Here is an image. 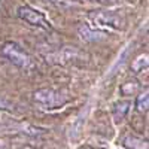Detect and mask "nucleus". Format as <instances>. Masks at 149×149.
Here are the masks:
<instances>
[{
  "mask_svg": "<svg viewBox=\"0 0 149 149\" xmlns=\"http://www.w3.org/2000/svg\"><path fill=\"white\" fill-rule=\"evenodd\" d=\"M18 17L26 21L27 24H30V26L33 27H39V29H43V30H52V26L49 24V21L43 17L42 12L33 9L31 6L29 5H24V6H19L18 8Z\"/></svg>",
  "mask_w": 149,
  "mask_h": 149,
  "instance_id": "nucleus-4",
  "label": "nucleus"
},
{
  "mask_svg": "<svg viewBox=\"0 0 149 149\" xmlns=\"http://www.w3.org/2000/svg\"><path fill=\"white\" fill-rule=\"evenodd\" d=\"M5 131H9V133H19V134H24V136H30V137H37L43 133H46L45 128H40V127H36V125H31V124H27V122H8L6 127H2Z\"/></svg>",
  "mask_w": 149,
  "mask_h": 149,
  "instance_id": "nucleus-6",
  "label": "nucleus"
},
{
  "mask_svg": "<svg viewBox=\"0 0 149 149\" xmlns=\"http://www.w3.org/2000/svg\"><path fill=\"white\" fill-rule=\"evenodd\" d=\"M15 109V104L12 103L10 100H8L6 97L0 95V110H14Z\"/></svg>",
  "mask_w": 149,
  "mask_h": 149,
  "instance_id": "nucleus-15",
  "label": "nucleus"
},
{
  "mask_svg": "<svg viewBox=\"0 0 149 149\" xmlns=\"http://www.w3.org/2000/svg\"><path fill=\"white\" fill-rule=\"evenodd\" d=\"M149 107V94H148V90L145 93H140L136 98V109L139 112H146Z\"/></svg>",
  "mask_w": 149,
  "mask_h": 149,
  "instance_id": "nucleus-10",
  "label": "nucleus"
},
{
  "mask_svg": "<svg viewBox=\"0 0 149 149\" xmlns=\"http://www.w3.org/2000/svg\"><path fill=\"white\" fill-rule=\"evenodd\" d=\"M78 34L79 37L84 40V42H90V43H95V42H102V40H106L109 37V33L107 31H103V30H94L91 29L88 24H81L78 27Z\"/></svg>",
  "mask_w": 149,
  "mask_h": 149,
  "instance_id": "nucleus-7",
  "label": "nucleus"
},
{
  "mask_svg": "<svg viewBox=\"0 0 149 149\" xmlns=\"http://www.w3.org/2000/svg\"><path fill=\"white\" fill-rule=\"evenodd\" d=\"M139 84L136 82V81H131V82H125V84H122L121 86V93L122 95H134L136 93L139 91Z\"/></svg>",
  "mask_w": 149,
  "mask_h": 149,
  "instance_id": "nucleus-12",
  "label": "nucleus"
},
{
  "mask_svg": "<svg viewBox=\"0 0 149 149\" xmlns=\"http://www.w3.org/2000/svg\"><path fill=\"white\" fill-rule=\"evenodd\" d=\"M146 67H148V57H146V55H142V57H139L137 60H134V63H133V66H131V69H133L134 73L143 72V69H146Z\"/></svg>",
  "mask_w": 149,
  "mask_h": 149,
  "instance_id": "nucleus-13",
  "label": "nucleus"
},
{
  "mask_svg": "<svg viewBox=\"0 0 149 149\" xmlns=\"http://www.w3.org/2000/svg\"><path fill=\"white\" fill-rule=\"evenodd\" d=\"M128 52H130V46H128V48L125 49V51H124V52L121 54V57L118 58V61L115 63V66L112 67V70H110V72H112V73H110V76H113V74H115V73L118 72V69H121V67H122V64H124V63H125V61H127L125 58L128 57Z\"/></svg>",
  "mask_w": 149,
  "mask_h": 149,
  "instance_id": "nucleus-14",
  "label": "nucleus"
},
{
  "mask_svg": "<svg viewBox=\"0 0 149 149\" xmlns=\"http://www.w3.org/2000/svg\"><path fill=\"white\" fill-rule=\"evenodd\" d=\"M33 102L36 104H39L42 109L54 110V109H60L66 106L69 103V97L61 91H57L52 88H42V90L34 91Z\"/></svg>",
  "mask_w": 149,
  "mask_h": 149,
  "instance_id": "nucleus-1",
  "label": "nucleus"
},
{
  "mask_svg": "<svg viewBox=\"0 0 149 149\" xmlns=\"http://www.w3.org/2000/svg\"><path fill=\"white\" fill-rule=\"evenodd\" d=\"M40 2L45 5H49V6L58 8V9H69V8L74 6L72 0H40Z\"/></svg>",
  "mask_w": 149,
  "mask_h": 149,
  "instance_id": "nucleus-11",
  "label": "nucleus"
},
{
  "mask_svg": "<svg viewBox=\"0 0 149 149\" xmlns=\"http://www.w3.org/2000/svg\"><path fill=\"white\" fill-rule=\"evenodd\" d=\"M2 55L8 61H10L14 66H17L19 69H27L31 64L30 55L15 42H6L2 46Z\"/></svg>",
  "mask_w": 149,
  "mask_h": 149,
  "instance_id": "nucleus-3",
  "label": "nucleus"
},
{
  "mask_svg": "<svg viewBox=\"0 0 149 149\" xmlns=\"http://www.w3.org/2000/svg\"><path fill=\"white\" fill-rule=\"evenodd\" d=\"M88 18L98 27H109L115 30L125 29V18L115 10H93L88 14Z\"/></svg>",
  "mask_w": 149,
  "mask_h": 149,
  "instance_id": "nucleus-2",
  "label": "nucleus"
},
{
  "mask_svg": "<svg viewBox=\"0 0 149 149\" xmlns=\"http://www.w3.org/2000/svg\"><path fill=\"white\" fill-rule=\"evenodd\" d=\"M131 109V102L130 100H119L113 104V109H112V113H113V118L116 122H121L124 121V118H125L128 115V112Z\"/></svg>",
  "mask_w": 149,
  "mask_h": 149,
  "instance_id": "nucleus-9",
  "label": "nucleus"
},
{
  "mask_svg": "<svg viewBox=\"0 0 149 149\" xmlns=\"http://www.w3.org/2000/svg\"><path fill=\"white\" fill-rule=\"evenodd\" d=\"M81 52L78 51L76 48L73 46H63V48H58L55 51H51L48 54H43V58L46 60V63H51V64H67L73 60H78L81 58Z\"/></svg>",
  "mask_w": 149,
  "mask_h": 149,
  "instance_id": "nucleus-5",
  "label": "nucleus"
},
{
  "mask_svg": "<svg viewBox=\"0 0 149 149\" xmlns=\"http://www.w3.org/2000/svg\"><path fill=\"white\" fill-rule=\"evenodd\" d=\"M91 2H107V0H91Z\"/></svg>",
  "mask_w": 149,
  "mask_h": 149,
  "instance_id": "nucleus-16",
  "label": "nucleus"
},
{
  "mask_svg": "<svg viewBox=\"0 0 149 149\" xmlns=\"http://www.w3.org/2000/svg\"><path fill=\"white\" fill-rule=\"evenodd\" d=\"M121 143L125 149H148V142L139 136L127 134L121 139Z\"/></svg>",
  "mask_w": 149,
  "mask_h": 149,
  "instance_id": "nucleus-8",
  "label": "nucleus"
}]
</instances>
